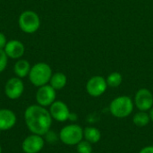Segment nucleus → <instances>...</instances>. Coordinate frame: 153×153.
Here are the masks:
<instances>
[{"mask_svg": "<svg viewBox=\"0 0 153 153\" xmlns=\"http://www.w3.org/2000/svg\"><path fill=\"white\" fill-rule=\"evenodd\" d=\"M139 153H153V145L143 147Z\"/></svg>", "mask_w": 153, "mask_h": 153, "instance_id": "4be33fe9", "label": "nucleus"}, {"mask_svg": "<svg viewBox=\"0 0 153 153\" xmlns=\"http://www.w3.org/2000/svg\"><path fill=\"white\" fill-rule=\"evenodd\" d=\"M0 153H2V147H1V145H0Z\"/></svg>", "mask_w": 153, "mask_h": 153, "instance_id": "393cba45", "label": "nucleus"}, {"mask_svg": "<svg viewBox=\"0 0 153 153\" xmlns=\"http://www.w3.org/2000/svg\"><path fill=\"white\" fill-rule=\"evenodd\" d=\"M24 91V84L21 78H10L4 85V94L10 100L19 99Z\"/></svg>", "mask_w": 153, "mask_h": 153, "instance_id": "9d476101", "label": "nucleus"}, {"mask_svg": "<svg viewBox=\"0 0 153 153\" xmlns=\"http://www.w3.org/2000/svg\"><path fill=\"white\" fill-rule=\"evenodd\" d=\"M77 153H92V144L86 140H82L76 145Z\"/></svg>", "mask_w": 153, "mask_h": 153, "instance_id": "6ab92c4d", "label": "nucleus"}, {"mask_svg": "<svg viewBox=\"0 0 153 153\" xmlns=\"http://www.w3.org/2000/svg\"><path fill=\"white\" fill-rule=\"evenodd\" d=\"M56 91L54 88H52L49 84L39 87L35 96L37 104L44 108L49 107L56 100Z\"/></svg>", "mask_w": 153, "mask_h": 153, "instance_id": "423d86ee", "label": "nucleus"}, {"mask_svg": "<svg viewBox=\"0 0 153 153\" xmlns=\"http://www.w3.org/2000/svg\"><path fill=\"white\" fill-rule=\"evenodd\" d=\"M30 65L26 59H18V61L14 64L13 66V72L19 78H24L27 75H29V73L30 71Z\"/></svg>", "mask_w": 153, "mask_h": 153, "instance_id": "4468645a", "label": "nucleus"}, {"mask_svg": "<svg viewBox=\"0 0 153 153\" xmlns=\"http://www.w3.org/2000/svg\"><path fill=\"white\" fill-rule=\"evenodd\" d=\"M59 140L65 145H77L83 140V129L76 124L67 125L60 130Z\"/></svg>", "mask_w": 153, "mask_h": 153, "instance_id": "20e7f679", "label": "nucleus"}, {"mask_svg": "<svg viewBox=\"0 0 153 153\" xmlns=\"http://www.w3.org/2000/svg\"><path fill=\"white\" fill-rule=\"evenodd\" d=\"M106 81H107L108 86L112 87V88H117L122 83L123 77H122L121 74H119L117 72H114L108 76Z\"/></svg>", "mask_w": 153, "mask_h": 153, "instance_id": "a211bd4d", "label": "nucleus"}, {"mask_svg": "<svg viewBox=\"0 0 153 153\" xmlns=\"http://www.w3.org/2000/svg\"><path fill=\"white\" fill-rule=\"evenodd\" d=\"M92 153H94V152H92Z\"/></svg>", "mask_w": 153, "mask_h": 153, "instance_id": "bb28decb", "label": "nucleus"}, {"mask_svg": "<svg viewBox=\"0 0 153 153\" xmlns=\"http://www.w3.org/2000/svg\"><path fill=\"white\" fill-rule=\"evenodd\" d=\"M45 141L41 135L31 134L24 138L22 143V150L24 153H39L42 151Z\"/></svg>", "mask_w": 153, "mask_h": 153, "instance_id": "1a4fd4ad", "label": "nucleus"}, {"mask_svg": "<svg viewBox=\"0 0 153 153\" xmlns=\"http://www.w3.org/2000/svg\"><path fill=\"white\" fill-rule=\"evenodd\" d=\"M5 54L7 55L8 58L12 59H20L25 51L24 45L22 42L17 39H12L7 41L4 48Z\"/></svg>", "mask_w": 153, "mask_h": 153, "instance_id": "f8f14e48", "label": "nucleus"}, {"mask_svg": "<svg viewBox=\"0 0 153 153\" xmlns=\"http://www.w3.org/2000/svg\"><path fill=\"white\" fill-rule=\"evenodd\" d=\"M17 121L16 115L8 108L0 109V131H8L12 129Z\"/></svg>", "mask_w": 153, "mask_h": 153, "instance_id": "ddd939ff", "label": "nucleus"}, {"mask_svg": "<svg viewBox=\"0 0 153 153\" xmlns=\"http://www.w3.org/2000/svg\"><path fill=\"white\" fill-rule=\"evenodd\" d=\"M52 74V69L49 65L40 62L31 66L28 76L31 84L39 88L48 84Z\"/></svg>", "mask_w": 153, "mask_h": 153, "instance_id": "f03ea898", "label": "nucleus"}, {"mask_svg": "<svg viewBox=\"0 0 153 153\" xmlns=\"http://www.w3.org/2000/svg\"><path fill=\"white\" fill-rule=\"evenodd\" d=\"M8 63V56L5 54L4 49H0V73L4 72L7 66Z\"/></svg>", "mask_w": 153, "mask_h": 153, "instance_id": "aec40b11", "label": "nucleus"}, {"mask_svg": "<svg viewBox=\"0 0 153 153\" xmlns=\"http://www.w3.org/2000/svg\"><path fill=\"white\" fill-rule=\"evenodd\" d=\"M48 111L54 120L61 123L67 121L71 113L68 106L61 100H55L49 106Z\"/></svg>", "mask_w": 153, "mask_h": 153, "instance_id": "9b49d317", "label": "nucleus"}, {"mask_svg": "<svg viewBox=\"0 0 153 153\" xmlns=\"http://www.w3.org/2000/svg\"><path fill=\"white\" fill-rule=\"evenodd\" d=\"M0 133H1V131H0Z\"/></svg>", "mask_w": 153, "mask_h": 153, "instance_id": "a878e982", "label": "nucleus"}, {"mask_svg": "<svg viewBox=\"0 0 153 153\" xmlns=\"http://www.w3.org/2000/svg\"><path fill=\"white\" fill-rule=\"evenodd\" d=\"M134 105V103L130 97L119 96L111 101L109 105V111L111 115L117 118H126L132 114Z\"/></svg>", "mask_w": 153, "mask_h": 153, "instance_id": "7ed1b4c3", "label": "nucleus"}, {"mask_svg": "<svg viewBox=\"0 0 153 153\" xmlns=\"http://www.w3.org/2000/svg\"><path fill=\"white\" fill-rule=\"evenodd\" d=\"M83 138L84 140L88 141L91 144L97 143L101 139V133L96 127L88 126L83 129Z\"/></svg>", "mask_w": 153, "mask_h": 153, "instance_id": "dca6fc26", "label": "nucleus"}, {"mask_svg": "<svg viewBox=\"0 0 153 153\" xmlns=\"http://www.w3.org/2000/svg\"><path fill=\"white\" fill-rule=\"evenodd\" d=\"M19 28L22 31L31 34L36 32L40 27V19L37 13L27 10L22 12L18 19Z\"/></svg>", "mask_w": 153, "mask_h": 153, "instance_id": "39448f33", "label": "nucleus"}, {"mask_svg": "<svg viewBox=\"0 0 153 153\" xmlns=\"http://www.w3.org/2000/svg\"><path fill=\"white\" fill-rule=\"evenodd\" d=\"M108 83L105 78L100 75L91 77L86 83V91L91 97H100L105 93Z\"/></svg>", "mask_w": 153, "mask_h": 153, "instance_id": "6e6552de", "label": "nucleus"}, {"mask_svg": "<svg viewBox=\"0 0 153 153\" xmlns=\"http://www.w3.org/2000/svg\"><path fill=\"white\" fill-rule=\"evenodd\" d=\"M66 83H67V77L65 74L61 72L53 74L49 81V85L52 88H54L56 91L62 90L63 88H65Z\"/></svg>", "mask_w": 153, "mask_h": 153, "instance_id": "2eb2a0df", "label": "nucleus"}, {"mask_svg": "<svg viewBox=\"0 0 153 153\" xmlns=\"http://www.w3.org/2000/svg\"><path fill=\"white\" fill-rule=\"evenodd\" d=\"M7 43L6 37L3 32H0V49H4Z\"/></svg>", "mask_w": 153, "mask_h": 153, "instance_id": "412c9836", "label": "nucleus"}, {"mask_svg": "<svg viewBox=\"0 0 153 153\" xmlns=\"http://www.w3.org/2000/svg\"><path fill=\"white\" fill-rule=\"evenodd\" d=\"M52 121L49 111L38 104L29 106L24 111V122L31 134L46 135L50 131Z\"/></svg>", "mask_w": 153, "mask_h": 153, "instance_id": "f257e3e1", "label": "nucleus"}, {"mask_svg": "<svg viewBox=\"0 0 153 153\" xmlns=\"http://www.w3.org/2000/svg\"><path fill=\"white\" fill-rule=\"evenodd\" d=\"M134 105L139 111H150L153 107L152 92L146 89H140L134 96Z\"/></svg>", "mask_w": 153, "mask_h": 153, "instance_id": "0eeeda50", "label": "nucleus"}, {"mask_svg": "<svg viewBox=\"0 0 153 153\" xmlns=\"http://www.w3.org/2000/svg\"><path fill=\"white\" fill-rule=\"evenodd\" d=\"M133 122L137 127H144L151 122L150 114L146 111H139L133 117Z\"/></svg>", "mask_w": 153, "mask_h": 153, "instance_id": "f3484780", "label": "nucleus"}, {"mask_svg": "<svg viewBox=\"0 0 153 153\" xmlns=\"http://www.w3.org/2000/svg\"><path fill=\"white\" fill-rule=\"evenodd\" d=\"M77 115L76 114H74V113H70V116H69V119L68 120H71V121H76L77 120Z\"/></svg>", "mask_w": 153, "mask_h": 153, "instance_id": "5701e85b", "label": "nucleus"}, {"mask_svg": "<svg viewBox=\"0 0 153 153\" xmlns=\"http://www.w3.org/2000/svg\"><path fill=\"white\" fill-rule=\"evenodd\" d=\"M150 117H151V121H152L153 122V107L152 108V109L150 110Z\"/></svg>", "mask_w": 153, "mask_h": 153, "instance_id": "b1692460", "label": "nucleus"}]
</instances>
